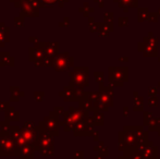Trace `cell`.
<instances>
[{
	"label": "cell",
	"instance_id": "cell-1",
	"mask_svg": "<svg viewBox=\"0 0 160 159\" xmlns=\"http://www.w3.org/2000/svg\"><path fill=\"white\" fill-rule=\"evenodd\" d=\"M59 117L55 111L50 112V115L45 117L42 121H39L38 127H39L40 131L47 132V133L51 134V135H59Z\"/></svg>",
	"mask_w": 160,
	"mask_h": 159
},
{
	"label": "cell",
	"instance_id": "cell-2",
	"mask_svg": "<svg viewBox=\"0 0 160 159\" xmlns=\"http://www.w3.org/2000/svg\"><path fill=\"white\" fill-rule=\"evenodd\" d=\"M21 154V147L18 144L17 140L11 137L10 135H4L2 147L0 149V156L1 157H19Z\"/></svg>",
	"mask_w": 160,
	"mask_h": 159
},
{
	"label": "cell",
	"instance_id": "cell-3",
	"mask_svg": "<svg viewBox=\"0 0 160 159\" xmlns=\"http://www.w3.org/2000/svg\"><path fill=\"white\" fill-rule=\"evenodd\" d=\"M39 135H40V129L38 125L31 130L22 129V136L25 138L28 144H33L35 146V148L38 143V140H39Z\"/></svg>",
	"mask_w": 160,
	"mask_h": 159
},
{
	"label": "cell",
	"instance_id": "cell-4",
	"mask_svg": "<svg viewBox=\"0 0 160 159\" xmlns=\"http://www.w3.org/2000/svg\"><path fill=\"white\" fill-rule=\"evenodd\" d=\"M67 56V53H63V55H57L55 57L53 68H55L56 71H64L71 66L69 63V59H68Z\"/></svg>",
	"mask_w": 160,
	"mask_h": 159
},
{
	"label": "cell",
	"instance_id": "cell-5",
	"mask_svg": "<svg viewBox=\"0 0 160 159\" xmlns=\"http://www.w3.org/2000/svg\"><path fill=\"white\" fill-rule=\"evenodd\" d=\"M45 56H46V53H45L44 48H40V47H36V46H33L30 48V61L33 62V64L40 61Z\"/></svg>",
	"mask_w": 160,
	"mask_h": 159
},
{
	"label": "cell",
	"instance_id": "cell-6",
	"mask_svg": "<svg viewBox=\"0 0 160 159\" xmlns=\"http://www.w3.org/2000/svg\"><path fill=\"white\" fill-rule=\"evenodd\" d=\"M4 120L8 122H18L20 121V112L15 110L14 107L9 106L4 110Z\"/></svg>",
	"mask_w": 160,
	"mask_h": 159
},
{
	"label": "cell",
	"instance_id": "cell-7",
	"mask_svg": "<svg viewBox=\"0 0 160 159\" xmlns=\"http://www.w3.org/2000/svg\"><path fill=\"white\" fill-rule=\"evenodd\" d=\"M36 148L33 144H26L21 147V154L19 159H34V153Z\"/></svg>",
	"mask_w": 160,
	"mask_h": 159
},
{
	"label": "cell",
	"instance_id": "cell-8",
	"mask_svg": "<svg viewBox=\"0 0 160 159\" xmlns=\"http://www.w3.org/2000/svg\"><path fill=\"white\" fill-rule=\"evenodd\" d=\"M9 91H10V93H11L10 98H9L10 102H20V99H21L22 97L25 96V93L22 92L19 86H10L9 87Z\"/></svg>",
	"mask_w": 160,
	"mask_h": 159
},
{
	"label": "cell",
	"instance_id": "cell-9",
	"mask_svg": "<svg viewBox=\"0 0 160 159\" xmlns=\"http://www.w3.org/2000/svg\"><path fill=\"white\" fill-rule=\"evenodd\" d=\"M44 49H45V53H46V56L55 58L56 56L58 55L59 45H58L57 42H45Z\"/></svg>",
	"mask_w": 160,
	"mask_h": 159
},
{
	"label": "cell",
	"instance_id": "cell-10",
	"mask_svg": "<svg viewBox=\"0 0 160 159\" xmlns=\"http://www.w3.org/2000/svg\"><path fill=\"white\" fill-rule=\"evenodd\" d=\"M14 67V58L11 57L10 52L1 51L0 52V67Z\"/></svg>",
	"mask_w": 160,
	"mask_h": 159
},
{
	"label": "cell",
	"instance_id": "cell-11",
	"mask_svg": "<svg viewBox=\"0 0 160 159\" xmlns=\"http://www.w3.org/2000/svg\"><path fill=\"white\" fill-rule=\"evenodd\" d=\"M53 61H55V58L49 57V56H45L40 61H38L37 63H35L34 66L35 67H53Z\"/></svg>",
	"mask_w": 160,
	"mask_h": 159
},
{
	"label": "cell",
	"instance_id": "cell-12",
	"mask_svg": "<svg viewBox=\"0 0 160 159\" xmlns=\"http://www.w3.org/2000/svg\"><path fill=\"white\" fill-rule=\"evenodd\" d=\"M9 27H6L3 23L0 24V42H9Z\"/></svg>",
	"mask_w": 160,
	"mask_h": 159
},
{
	"label": "cell",
	"instance_id": "cell-13",
	"mask_svg": "<svg viewBox=\"0 0 160 159\" xmlns=\"http://www.w3.org/2000/svg\"><path fill=\"white\" fill-rule=\"evenodd\" d=\"M44 98H45V92H42V91L34 92V99L37 102H44Z\"/></svg>",
	"mask_w": 160,
	"mask_h": 159
},
{
	"label": "cell",
	"instance_id": "cell-14",
	"mask_svg": "<svg viewBox=\"0 0 160 159\" xmlns=\"http://www.w3.org/2000/svg\"><path fill=\"white\" fill-rule=\"evenodd\" d=\"M10 106V100H0V112L4 111Z\"/></svg>",
	"mask_w": 160,
	"mask_h": 159
},
{
	"label": "cell",
	"instance_id": "cell-15",
	"mask_svg": "<svg viewBox=\"0 0 160 159\" xmlns=\"http://www.w3.org/2000/svg\"><path fill=\"white\" fill-rule=\"evenodd\" d=\"M35 127H37V125L35 124V122H34V121H26V122L24 123V127H22V129L31 130V129H34Z\"/></svg>",
	"mask_w": 160,
	"mask_h": 159
},
{
	"label": "cell",
	"instance_id": "cell-16",
	"mask_svg": "<svg viewBox=\"0 0 160 159\" xmlns=\"http://www.w3.org/2000/svg\"><path fill=\"white\" fill-rule=\"evenodd\" d=\"M15 25L17 26H24V21L21 19V17H18V19H15Z\"/></svg>",
	"mask_w": 160,
	"mask_h": 159
},
{
	"label": "cell",
	"instance_id": "cell-17",
	"mask_svg": "<svg viewBox=\"0 0 160 159\" xmlns=\"http://www.w3.org/2000/svg\"><path fill=\"white\" fill-rule=\"evenodd\" d=\"M55 111L58 116H61V113L63 112V107H55Z\"/></svg>",
	"mask_w": 160,
	"mask_h": 159
},
{
	"label": "cell",
	"instance_id": "cell-18",
	"mask_svg": "<svg viewBox=\"0 0 160 159\" xmlns=\"http://www.w3.org/2000/svg\"><path fill=\"white\" fill-rule=\"evenodd\" d=\"M30 42H34V44H35V42H38V39L36 38V37H30Z\"/></svg>",
	"mask_w": 160,
	"mask_h": 159
},
{
	"label": "cell",
	"instance_id": "cell-19",
	"mask_svg": "<svg viewBox=\"0 0 160 159\" xmlns=\"http://www.w3.org/2000/svg\"><path fill=\"white\" fill-rule=\"evenodd\" d=\"M4 44H6V42H0V47H3Z\"/></svg>",
	"mask_w": 160,
	"mask_h": 159
},
{
	"label": "cell",
	"instance_id": "cell-20",
	"mask_svg": "<svg viewBox=\"0 0 160 159\" xmlns=\"http://www.w3.org/2000/svg\"><path fill=\"white\" fill-rule=\"evenodd\" d=\"M0 121H1V118H0Z\"/></svg>",
	"mask_w": 160,
	"mask_h": 159
}]
</instances>
